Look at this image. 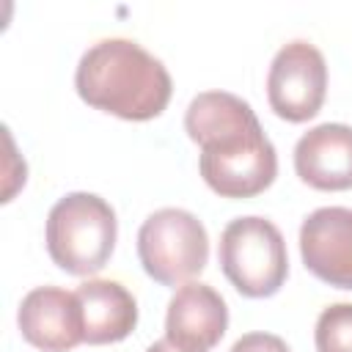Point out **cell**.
Wrapping results in <instances>:
<instances>
[{"mask_svg":"<svg viewBox=\"0 0 352 352\" xmlns=\"http://www.w3.org/2000/svg\"><path fill=\"white\" fill-rule=\"evenodd\" d=\"M184 129L201 146L198 170L220 198H253L278 176V154L253 107L228 91L192 96Z\"/></svg>","mask_w":352,"mask_h":352,"instance_id":"6da1fadb","label":"cell"},{"mask_svg":"<svg viewBox=\"0 0 352 352\" xmlns=\"http://www.w3.org/2000/svg\"><path fill=\"white\" fill-rule=\"evenodd\" d=\"M294 170L314 190H352V126L327 121L308 129L294 146Z\"/></svg>","mask_w":352,"mask_h":352,"instance_id":"30bf717a","label":"cell"},{"mask_svg":"<svg viewBox=\"0 0 352 352\" xmlns=\"http://www.w3.org/2000/svg\"><path fill=\"white\" fill-rule=\"evenodd\" d=\"M300 256L311 275L352 289V209L322 206L300 226Z\"/></svg>","mask_w":352,"mask_h":352,"instance_id":"ba28073f","label":"cell"},{"mask_svg":"<svg viewBox=\"0 0 352 352\" xmlns=\"http://www.w3.org/2000/svg\"><path fill=\"white\" fill-rule=\"evenodd\" d=\"M74 294L82 308L88 344H116L135 330L138 302L118 280H85Z\"/></svg>","mask_w":352,"mask_h":352,"instance_id":"8fae6325","label":"cell"},{"mask_svg":"<svg viewBox=\"0 0 352 352\" xmlns=\"http://www.w3.org/2000/svg\"><path fill=\"white\" fill-rule=\"evenodd\" d=\"M231 352H292L289 344L280 336L272 333H245L234 341Z\"/></svg>","mask_w":352,"mask_h":352,"instance_id":"4fadbf2b","label":"cell"},{"mask_svg":"<svg viewBox=\"0 0 352 352\" xmlns=\"http://www.w3.org/2000/svg\"><path fill=\"white\" fill-rule=\"evenodd\" d=\"M16 324L22 338L41 352H69L85 341L80 300L58 286L30 289L19 302Z\"/></svg>","mask_w":352,"mask_h":352,"instance_id":"52a82bcc","label":"cell"},{"mask_svg":"<svg viewBox=\"0 0 352 352\" xmlns=\"http://www.w3.org/2000/svg\"><path fill=\"white\" fill-rule=\"evenodd\" d=\"M228 327V308L209 283L190 280L176 289L165 314V338L184 352H209Z\"/></svg>","mask_w":352,"mask_h":352,"instance_id":"9c48e42d","label":"cell"},{"mask_svg":"<svg viewBox=\"0 0 352 352\" xmlns=\"http://www.w3.org/2000/svg\"><path fill=\"white\" fill-rule=\"evenodd\" d=\"M316 352H352V302L327 305L314 327Z\"/></svg>","mask_w":352,"mask_h":352,"instance_id":"7c38bea8","label":"cell"},{"mask_svg":"<svg viewBox=\"0 0 352 352\" xmlns=\"http://www.w3.org/2000/svg\"><path fill=\"white\" fill-rule=\"evenodd\" d=\"M220 270L242 297H272L289 275L286 242L267 217H236L220 234Z\"/></svg>","mask_w":352,"mask_h":352,"instance_id":"277c9868","label":"cell"},{"mask_svg":"<svg viewBox=\"0 0 352 352\" xmlns=\"http://www.w3.org/2000/svg\"><path fill=\"white\" fill-rule=\"evenodd\" d=\"M80 99L124 121L157 118L173 94L160 58L132 38H102L88 47L74 72Z\"/></svg>","mask_w":352,"mask_h":352,"instance_id":"7a4b0ae2","label":"cell"},{"mask_svg":"<svg viewBox=\"0 0 352 352\" xmlns=\"http://www.w3.org/2000/svg\"><path fill=\"white\" fill-rule=\"evenodd\" d=\"M327 94V63L311 41L283 44L267 74V99L275 116L302 124L322 110Z\"/></svg>","mask_w":352,"mask_h":352,"instance_id":"8992f818","label":"cell"},{"mask_svg":"<svg viewBox=\"0 0 352 352\" xmlns=\"http://www.w3.org/2000/svg\"><path fill=\"white\" fill-rule=\"evenodd\" d=\"M146 352H184V349H179V346H173L168 338H162V341H154Z\"/></svg>","mask_w":352,"mask_h":352,"instance_id":"5bb4252c","label":"cell"},{"mask_svg":"<svg viewBox=\"0 0 352 352\" xmlns=\"http://www.w3.org/2000/svg\"><path fill=\"white\" fill-rule=\"evenodd\" d=\"M116 236V212L94 192H69L58 198L47 214V253L69 275L99 272L113 256Z\"/></svg>","mask_w":352,"mask_h":352,"instance_id":"3957f363","label":"cell"},{"mask_svg":"<svg viewBox=\"0 0 352 352\" xmlns=\"http://www.w3.org/2000/svg\"><path fill=\"white\" fill-rule=\"evenodd\" d=\"M138 258L148 278L162 286H184L201 275L209 258L204 223L176 206L151 212L138 231Z\"/></svg>","mask_w":352,"mask_h":352,"instance_id":"5b68a950","label":"cell"}]
</instances>
